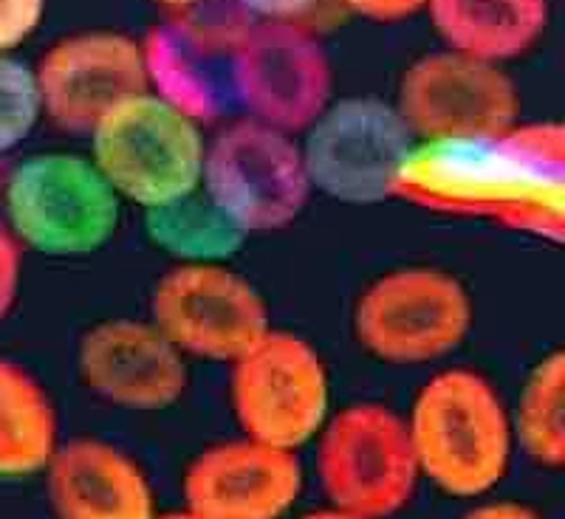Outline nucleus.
<instances>
[{
    "mask_svg": "<svg viewBox=\"0 0 565 519\" xmlns=\"http://www.w3.org/2000/svg\"><path fill=\"white\" fill-rule=\"evenodd\" d=\"M407 432L418 475L441 491L478 497L507 475L512 423L498 390L478 370L436 372L418 390Z\"/></svg>",
    "mask_w": 565,
    "mask_h": 519,
    "instance_id": "2",
    "label": "nucleus"
},
{
    "mask_svg": "<svg viewBox=\"0 0 565 519\" xmlns=\"http://www.w3.org/2000/svg\"><path fill=\"white\" fill-rule=\"evenodd\" d=\"M291 450L241 437L201 452L184 475L186 511L199 519H280L300 497Z\"/></svg>",
    "mask_w": 565,
    "mask_h": 519,
    "instance_id": "16",
    "label": "nucleus"
},
{
    "mask_svg": "<svg viewBox=\"0 0 565 519\" xmlns=\"http://www.w3.org/2000/svg\"><path fill=\"white\" fill-rule=\"evenodd\" d=\"M356 18L371 23H398L427 9V0H345Z\"/></svg>",
    "mask_w": 565,
    "mask_h": 519,
    "instance_id": "26",
    "label": "nucleus"
},
{
    "mask_svg": "<svg viewBox=\"0 0 565 519\" xmlns=\"http://www.w3.org/2000/svg\"><path fill=\"white\" fill-rule=\"evenodd\" d=\"M57 452L52 398L32 372L0 359V475H32Z\"/></svg>",
    "mask_w": 565,
    "mask_h": 519,
    "instance_id": "19",
    "label": "nucleus"
},
{
    "mask_svg": "<svg viewBox=\"0 0 565 519\" xmlns=\"http://www.w3.org/2000/svg\"><path fill=\"white\" fill-rule=\"evenodd\" d=\"M122 201L88 155L38 153L3 186L7 229L23 251L77 260L103 251L122 224Z\"/></svg>",
    "mask_w": 565,
    "mask_h": 519,
    "instance_id": "4",
    "label": "nucleus"
},
{
    "mask_svg": "<svg viewBox=\"0 0 565 519\" xmlns=\"http://www.w3.org/2000/svg\"><path fill=\"white\" fill-rule=\"evenodd\" d=\"M201 193L246 238L286 229L311 198L300 141L246 116L221 125L206 139Z\"/></svg>",
    "mask_w": 565,
    "mask_h": 519,
    "instance_id": "7",
    "label": "nucleus"
},
{
    "mask_svg": "<svg viewBox=\"0 0 565 519\" xmlns=\"http://www.w3.org/2000/svg\"><path fill=\"white\" fill-rule=\"evenodd\" d=\"M393 105L416 141L498 136L521 122V90L507 68L450 48L413 60Z\"/></svg>",
    "mask_w": 565,
    "mask_h": 519,
    "instance_id": "12",
    "label": "nucleus"
},
{
    "mask_svg": "<svg viewBox=\"0 0 565 519\" xmlns=\"http://www.w3.org/2000/svg\"><path fill=\"white\" fill-rule=\"evenodd\" d=\"M311 193L348 206L396 198V186L416 136L391 99L373 94L331 99L297 136Z\"/></svg>",
    "mask_w": 565,
    "mask_h": 519,
    "instance_id": "5",
    "label": "nucleus"
},
{
    "mask_svg": "<svg viewBox=\"0 0 565 519\" xmlns=\"http://www.w3.org/2000/svg\"><path fill=\"white\" fill-rule=\"evenodd\" d=\"M153 3L168 9H195L201 7V3H206V0H153Z\"/></svg>",
    "mask_w": 565,
    "mask_h": 519,
    "instance_id": "29",
    "label": "nucleus"
},
{
    "mask_svg": "<svg viewBox=\"0 0 565 519\" xmlns=\"http://www.w3.org/2000/svg\"><path fill=\"white\" fill-rule=\"evenodd\" d=\"M141 215L150 244L175 266L230 263L249 240L201 190Z\"/></svg>",
    "mask_w": 565,
    "mask_h": 519,
    "instance_id": "20",
    "label": "nucleus"
},
{
    "mask_svg": "<svg viewBox=\"0 0 565 519\" xmlns=\"http://www.w3.org/2000/svg\"><path fill=\"white\" fill-rule=\"evenodd\" d=\"M476 302L461 280L430 266L371 280L353 305V339L385 365H430L463 345Z\"/></svg>",
    "mask_w": 565,
    "mask_h": 519,
    "instance_id": "6",
    "label": "nucleus"
},
{
    "mask_svg": "<svg viewBox=\"0 0 565 519\" xmlns=\"http://www.w3.org/2000/svg\"><path fill=\"white\" fill-rule=\"evenodd\" d=\"M45 0H0V52L12 54L40 29Z\"/></svg>",
    "mask_w": 565,
    "mask_h": 519,
    "instance_id": "23",
    "label": "nucleus"
},
{
    "mask_svg": "<svg viewBox=\"0 0 565 519\" xmlns=\"http://www.w3.org/2000/svg\"><path fill=\"white\" fill-rule=\"evenodd\" d=\"M514 430L534 463L559 468L565 463V356L552 350L523 381Z\"/></svg>",
    "mask_w": 565,
    "mask_h": 519,
    "instance_id": "21",
    "label": "nucleus"
},
{
    "mask_svg": "<svg viewBox=\"0 0 565 519\" xmlns=\"http://www.w3.org/2000/svg\"><path fill=\"white\" fill-rule=\"evenodd\" d=\"M424 12L444 48L498 65L532 52L548 26V0H427Z\"/></svg>",
    "mask_w": 565,
    "mask_h": 519,
    "instance_id": "18",
    "label": "nucleus"
},
{
    "mask_svg": "<svg viewBox=\"0 0 565 519\" xmlns=\"http://www.w3.org/2000/svg\"><path fill=\"white\" fill-rule=\"evenodd\" d=\"M230 396L246 437L295 452L328 418L326 361L311 342L271 327L232 361Z\"/></svg>",
    "mask_w": 565,
    "mask_h": 519,
    "instance_id": "10",
    "label": "nucleus"
},
{
    "mask_svg": "<svg viewBox=\"0 0 565 519\" xmlns=\"http://www.w3.org/2000/svg\"><path fill=\"white\" fill-rule=\"evenodd\" d=\"M396 198L559 244L565 229L563 128L518 122L498 136L416 141L398 175Z\"/></svg>",
    "mask_w": 565,
    "mask_h": 519,
    "instance_id": "1",
    "label": "nucleus"
},
{
    "mask_svg": "<svg viewBox=\"0 0 565 519\" xmlns=\"http://www.w3.org/2000/svg\"><path fill=\"white\" fill-rule=\"evenodd\" d=\"M463 519H540L532 508L518 506V502H489V506L469 511Z\"/></svg>",
    "mask_w": 565,
    "mask_h": 519,
    "instance_id": "27",
    "label": "nucleus"
},
{
    "mask_svg": "<svg viewBox=\"0 0 565 519\" xmlns=\"http://www.w3.org/2000/svg\"><path fill=\"white\" fill-rule=\"evenodd\" d=\"M232 85L246 119L300 136L334 99V68L300 23L249 20L235 45Z\"/></svg>",
    "mask_w": 565,
    "mask_h": 519,
    "instance_id": "11",
    "label": "nucleus"
},
{
    "mask_svg": "<svg viewBox=\"0 0 565 519\" xmlns=\"http://www.w3.org/2000/svg\"><path fill=\"white\" fill-rule=\"evenodd\" d=\"M77 370L94 396L136 412L179 404L190 385L184 353L153 322L130 316L103 320L85 331Z\"/></svg>",
    "mask_w": 565,
    "mask_h": 519,
    "instance_id": "14",
    "label": "nucleus"
},
{
    "mask_svg": "<svg viewBox=\"0 0 565 519\" xmlns=\"http://www.w3.org/2000/svg\"><path fill=\"white\" fill-rule=\"evenodd\" d=\"M159 519H199V517H193L190 511H179V513H164V517H159Z\"/></svg>",
    "mask_w": 565,
    "mask_h": 519,
    "instance_id": "30",
    "label": "nucleus"
},
{
    "mask_svg": "<svg viewBox=\"0 0 565 519\" xmlns=\"http://www.w3.org/2000/svg\"><path fill=\"white\" fill-rule=\"evenodd\" d=\"M322 491L331 506L385 519L411 502L418 483L407 421L382 404H353L322 423L317 452Z\"/></svg>",
    "mask_w": 565,
    "mask_h": 519,
    "instance_id": "8",
    "label": "nucleus"
},
{
    "mask_svg": "<svg viewBox=\"0 0 565 519\" xmlns=\"http://www.w3.org/2000/svg\"><path fill=\"white\" fill-rule=\"evenodd\" d=\"M302 519H365V517H356V513L340 511V508H328V511H315V513H309V517H302Z\"/></svg>",
    "mask_w": 565,
    "mask_h": 519,
    "instance_id": "28",
    "label": "nucleus"
},
{
    "mask_svg": "<svg viewBox=\"0 0 565 519\" xmlns=\"http://www.w3.org/2000/svg\"><path fill=\"white\" fill-rule=\"evenodd\" d=\"M246 23L190 14L153 29L141 43L153 94L195 122H215L235 108V45Z\"/></svg>",
    "mask_w": 565,
    "mask_h": 519,
    "instance_id": "15",
    "label": "nucleus"
},
{
    "mask_svg": "<svg viewBox=\"0 0 565 519\" xmlns=\"http://www.w3.org/2000/svg\"><path fill=\"white\" fill-rule=\"evenodd\" d=\"M150 322L186 359L232 361L271 331L266 296L230 263H186L161 274Z\"/></svg>",
    "mask_w": 565,
    "mask_h": 519,
    "instance_id": "9",
    "label": "nucleus"
},
{
    "mask_svg": "<svg viewBox=\"0 0 565 519\" xmlns=\"http://www.w3.org/2000/svg\"><path fill=\"white\" fill-rule=\"evenodd\" d=\"M23 285V249L7 226H0V322H7L18 305Z\"/></svg>",
    "mask_w": 565,
    "mask_h": 519,
    "instance_id": "24",
    "label": "nucleus"
},
{
    "mask_svg": "<svg viewBox=\"0 0 565 519\" xmlns=\"http://www.w3.org/2000/svg\"><path fill=\"white\" fill-rule=\"evenodd\" d=\"M43 119L34 68L0 52V153L20 148Z\"/></svg>",
    "mask_w": 565,
    "mask_h": 519,
    "instance_id": "22",
    "label": "nucleus"
},
{
    "mask_svg": "<svg viewBox=\"0 0 565 519\" xmlns=\"http://www.w3.org/2000/svg\"><path fill=\"white\" fill-rule=\"evenodd\" d=\"M241 12L249 20L264 23H300L309 12H315L322 0H235Z\"/></svg>",
    "mask_w": 565,
    "mask_h": 519,
    "instance_id": "25",
    "label": "nucleus"
},
{
    "mask_svg": "<svg viewBox=\"0 0 565 519\" xmlns=\"http://www.w3.org/2000/svg\"><path fill=\"white\" fill-rule=\"evenodd\" d=\"M45 468L60 519H153V497L141 468L97 437L57 446Z\"/></svg>",
    "mask_w": 565,
    "mask_h": 519,
    "instance_id": "17",
    "label": "nucleus"
},
{
    "mask_svg": "<svg viewBox=\"0 0 565 519\" xmlns=\"http://www.w3.org/2000/svg\"><path fill=\"white\" fill-rule=\"evenodd\" d=\"M88 141V159L125 206L150 212L201 190L204 125L150 88L105 113Z\"/></svg>",
    "mask_w": 565,
    "mask_h": 519,
    "instance_id": "3",
    "label": "nucleus"
},
{
    "mask_svg": "<svg viewBox=\"0 0 565 519\" xmlns=\"http://www.w3.org/2000/svg\"><path fill=\"white\" fill-rule=\"evenodd\" d=\"M34 79L43 119L71 136H88L116 105L150 88L141 43L114 29L57 40L34 68Z\"/></svg>",
    "mask_w": 565,
    "mask_h": 519,
    "instance_id": "13",
    "label": "nucleus"
}]
</instances>
